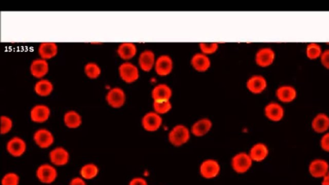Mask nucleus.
<instances>
[{
  "label": "nucleus",
  "mask_w": 329,
  "mask_h": 185,
  "mask_svg": "<svg viewBox=\"0 0 329 185\" xmlns=\"http://www.w3.org/2000/svg\"><path fill=\"white\" fill-rule=\"evenodd\" d=\"M173 91L171 87L166 84H159L154 87L152 91V97L154 101H170Z\"/></svg>",
  "instance_id": "412c9836"
},
{
  "label": "nucleus",
  "mask_w": 329,
  "mask_h": 185,
  "mask_svg": "<svg viewBox=\"0 0 329 185\" xmlns=\"http://www.w3.org/2000/svg\"><path fill=\"white\" fill-rule=\"evenodd\" d=\"M191 64L196 71L204 72L210 68L211 62L206 55L196 54L192 58Z\"/></svg>",
  "instance_id": "b1692460"
},
{
  "label": "nucleus",
  "mask_w": 329,
  "mask_h": 185,
  "mask_svg": "<svg viewBox=\"0 0 329 185\" xmlns=\"http://www.w3.org/2000/svg\"><path fill=\"white\" fill-rule=\"evenodd\" d=\"M30 72L35 78L42 79L48 74L49 64L48 62L43 59L39 58L34 60L30 66Z\"/></svg>",
  "instance_id": "ddd939ff"
},
{
  "label": "nucleus",
  "mask_w": 329,
  "mask_h": 185,
  "mask_svg": "<svg viewBox=\"0 0 329 185\" xmlns=\"http://www.w3.org/2000/svg\"><path fill=\"white\" fill-rule=\"evenodd\" d=\"M120 77L127 84H132L139 79V73L138 67L130 62H125L119 67Z\"/></svg>",
  "instance_id": "20e7f679"
},
{
  "label": "nucleus",
  "mask_w": 329,
  "mask_h": 185,
  "mask_svg": "<svg viewBox=\"0 0 329 185\" xmlns=\"http://www.w3.org/2000/svg\"><path fill=\"white\" fill-rule=\"evenodd\" d=\"M220 165L215 159H206L201 164L200 173L206 179H213L220 172Z\"/></svg>",
  "instance_id": "f8f14e48"
},
{
  "label": "nucleus",
  "mask_w": 329,
  "mask_h": 185,
  "mask_svg": "<svg viewBox=\"0 0 329 185\" xmlns=\"http://www.w3.org/2000/svg\"><path fill=\"white\" fill-rule=\"evenodd\" d=\"M13 123L11 118L7 116L1 117V133L6 134L11 131Z\"/></svg>",
  "instance_id": "473e14b6"
},
{
  "label": "nucleus",
  "mask_w": 329,
  "mask_h": 185,
  "mask_svg": "<svg viewBox=\"0 0 329 185\" xmlns=\"http://www.w3.org/2000/svg\"><path fill=\"white\" fill-rule=\"evenodd\" d=\"M57 173L56 169L50 165L45 164L40 166L37 171V176L44 183H51L56 179Z\"/></svg>",
  "instance_id": "a211bd4d"
},
{
  "label": "nucleus",
  "mask_w": 329,
  "mask_h": 185,
  "mask_svg": "<svg viewBox=\"0 0 329 185\" xmlns=\"http://www.w3.org/2000/svg\"><path fill=\"white\" fill-rule=\"evenodd\" d=\"M213 127V122L208 119L199 120L192 127L191 132L194 136H203L208 133Z\"/></svg>",
  "instance_id": "393cba45"
},
{
  "label": "nucleus",
  "mask_w": 329,
  "mask_h": 185,
  "mask_svg": "<svg viewBox=\"0 0 329 185\" xmlns=\"http://www.w3.org/2000/svg\"><path fill=\"white\" fill-rule=\"evenodd\" d=\"M51 114V109L46 105L37 104L31 109V119L36 123H43L48 121Z\"/></svg>",
  "instance_id": "4468645a"
},
{
  "label": "nucleus",
  "mask_w": 329,
  "mask_h": 185,
  "mask_svg": "<svg viewBox=\"0 0 329 185\" xmlns=\"http://www.w3.org/2000/svg\"><path fill=\"white\" fill-rule=\"evenodd\" d=\"M219 46L216 42H210V43H201L200 49L203 54L210 55L216 53L218 51Z\"/></svg>",
  "instance_id": "72a5a7b5"
},
{
  "label": "nucleus",
  "mask_w": 329,
  "mask_h": 185,
  "mask_svg": "<svg viewBox=\"0 0 329 185\" xmlns=\"http://www.w3.org/2000/svg\"><path fill=\"white\" fill-rule=\"evenodd\" d=\"M154 67H155L156 74L159 76H168L173 71V60L168 56H161L156 60Z\"/></svg>",
  "instance_id": "dca6fc26"
},
{
  "label": "nucleus",
  "mask_w": 329,
  "mask_h": 185,
  "mask_svg": "<svg viewBox=\"0 0 329 185\" xmlns=\"http://www.w3.org/2000/svg\"><path fill=\"white\" fill-rule=\"evenodd\" d=\"M137 54V47L132 42H123L118 47L117 54L120 58L128 61L135 57Z\"/></svg>",
  "instance_id": "5701e85b"
},
{
  "label": "nucleus",
  "mask_w": 329,
  "mask_h": 185,
  "mask_svg": "<svg viewBox=\"0 0 329 185\" xmlns=\"http://www.w3.org/2000/svg\"><path fill=\"white\" fill-rule=\"evenodd\" d=\"M36 144L41 148L46 149L51 147L54 142L53 134L49 130L41 129L37 130L34 135Z\"/></svg>",
  "instance_id": "2eb2a0df"
},
{
  "label": "nucleus",
  "mask_w": 329,
  "mask_h": 185,
  "mask_svg": "<svg viewBox=\"0 0 329 185\" xmlns=\"http://www.w3.org/2000/svg\"><path fill=\"white\" fill-rule=\"evenodd\" d=\"M323 50L322 46L318 42H310L307 44L305 48L306 58L310 61H317L320 59Z\"/></svg>",
  "instance_id": "bb28decb"
},
{
  "label": "nucleus",
  "mask_w": 329,
  "mask_h": 185,
  "mask_svg": "<svg viewBox=\"0 0 329 185\" xmlns=\"http://www.w3.org/2000/svg\"><path fill=\"white\" fill-rule=\"evenodd\" d=\"M54 90V85L48 79H42L37 81L34 86V91L40 97H48Z\"/></svg>",
  "instance_id": "cd10ccee"
},
{
  "label": "nucleus",
  "mask_w": 329,
  "mask_h": 185,
  "mask_svg": "<svg viewBox=\"0 0 329 185\" xmlns=\"http://www.w3.org/2000/svg\"><path fill=\"white\" fill-rule=\"evenodd\" d=\"M298 91L293 85L285 84L277 87L275 90V97L281 104H290L297 99Z\"/></svg>",
  "instance_id": "f257e3e1"
},
{
  "label": "nucleus",
  "mask_w": 329,
  "mask_h": 185,
  "mask_svg": "<svg viewBox=\"0 0 329 185\" xmlns=\"http://www.w3.org/2000/svg\"><path fill=\"white\" fill-rule=\"evenodd\" d=\"M50 157L52 163L57 166H63L68 163L69 154L68 151L63 147H57L52 150L50 154Z\"/></svg>",
  "instance_id": "a878e982"
},
{
  "label": "nucleus",
  "mask_w": 329,
  "mask_h": 185,
  "mask_svg": "<svg viewBox=\"0 0 329 185\" xmlns=\"http://www.w3.org/2000/svg\"><path fill=\"white\" fill-rule=\"evenodd\" d=\"M270 154L268 146L264 143H257L251 147L250 155L253 161L262 162L264 161Z\"/></svg>",
  "instance_id": "6ab92c4d"
},
{
  "label": "nucleus",
  "mask_w": 329,
  "mask_h": 185,
  "mask_svg": "<svg viewBox=\"0 0 329 185\" xmlns=\"http://www.w3.org/2000/svg\"><path fill=\"white\" fill-rule=\"evenodd\" d=\"M253 160L249 154L241 152L233 157L231 165L233 169L239 174L245 173L252 166Z\"/></svg>",
  "instance_id": "1a4fd4ad"
},
{
  "label": "nucleus",
  "mask_w": 329,
  "mask_h": 185,
  "mask_svg": "<svg viewBox=\"0 0 329 185\" xmlns=\"http://www.w3.org/2000/svg\"><path fill=\"white\" fill-rule=\"evenodd\" d=\"M107 103L114 109L121 108L126 103V92L120 87H114L107 92Z\"/></svg>",
  "instance_id": "0eeeda50"
},
{
  "label": "nucleus",
  "mask_w": 329,
  "mask_h": 185,
  "mask_svg": "<svg viewBox=\"0 0 329 185\" xmlns=\"http://www.w3.org/2000/svg\"><path fill=\"white\" fill-rule=\"evenodd\" d=\"M129 185H148L145 179L141 177H136L131 180Z\"/></svg>",
  "instance_id": "4c0bfd02"
},
{
  "label": "nucleus",
  "mask_w": 329,
  "mask_h": 185,
  "mask_svg": "<svg viewBox=\"0 0 329 185\" xmlns=\"http://www.w3.org/2000/svg\"><path fill=\"white\" fill-rule=\"evenodd\" d=\"M70 185H86V184L82 179L76 177L72 180Z\"/></svg>",
  "instance_id": "58836bf2"
},
{
  "label": "nucleus",
  "mask_w": 329,
  "mask_h": 185,
  "mask_svg": "<svg viewBox=\"0 0 329 185\" xmlns=\"http://www.w3.org/2000/svg\"><path fill=\"white\" fill-rule=\"evenodd\" d=\"M172 104L170 101H154L153 107L154 112L159 114L168 113L172 109Z\"/></svg>",
  "instance_id": "2f4dec72"
},
{
  "label": "nucleus",
  "mask_w": 329,
  "mask_h": 185,
  "mask_svg": "<svg viewBox=\"0 0 329 185\" xmlns=\"http://www.w3.org/2000/svg\"><path fill=\"white\" fill-rule=\"evenodd\" d=\"M189 129L183 125H178L169 132V140L172 145L179 147L186 144L190 139Z\"/></svg>",
  "instance_id": "7ed1b4c3"
},
{
  "label": "nucleus",
  "mask_w": 329,
  "mask_h": 185,
  "mask_svg": "<svg viewBox=\"0 0 329 185\" xmlns=\"http://www.w3.org/2000/svg\"><path fill=\"white\" fill-rule=\"evenodd\" d=\"M139 66L142 71L149 72L155 66V55L151 51L142 52L138 59Z\"/></svg>",
  "instance_id": "aec40b11"
},
{
  "label": "nucleus",
  "mask_w": 329,
  "mask_h": 185,
  "mask_svg": "<svg viewBox=\"0 0 329 185\" xmlns=\"http://www.w3.org/2000/svg\"><path fill=\"white\" fill-rule=\"evenodd\" d=\"M38 53L41 58L46 61L53 59L58 53V46L55 42H43L39 46Z\"/></svg>",
  "instance_id": "4be33fe9"
},
{
  "label": "nucleus",
  "mask_w": 329,
  "mask_h": 185,
  "mask_svg": "<svg viewBox=\"0 0 329 185\" xmlns=\"http://www.w3.org/2000/svg\"><path fill=\"white\" fill-rule=\"evenodd\" d=\"M99 173V169L96 165H86L81 170V174L82 177L86 179H91L96 177Z\"/></svg>",
  "instance_id": "7c9ffc66"
},
{
  "label": "nucleus",
  "mask_w": 329,
  "mask_h": 185,
  "mask_svg": "<svg viewBox=\"0 0 329 185\" xmlns=\"http://www.w3.org/2000/svg\"><path fill=\"white\" fill-rule=\"evenodd\" d=\"M163 120L156 112H149L144 115L142 124L144 129L149 132L156 131L161 127Z\"/></svg>",
  "instance_id": "9d476101"
},
{
  "label": "nucleus",
  "mask_w": 329,
  "mask_h": 185,
  "mask_svg": "<svg viewBox=\"0 0 329 185\" xmlns=\"http://www.w3.org/2000/svg\"><path fill=\"white\" fill-rule=\"evenodd\" d=\"M64 122L69 129H77L81 126L82 117L76 111H67L64 116Z\"/></svg>",
  "instance_id": "c85d7f7f"
},
{
  "label": "nucleus",
  "mask_w": 329,
  "mask_h": 185,
  "mask_svg": "<svg viewBox=\"0 0 329 185\" xmlns=\"http://www.w3.org/2000/svg\"><path fill=\"white\" fill-rule=\"evenodd\" d=\"M321 185H329V171L321 179Z\"/></svg>",
  "instance_id": "ea45409f"
},
{
  "label": "nucleus",
  "mask_w": 329,
  "mask_h": 185,
  "mask_svg": "<svg viewBox=\"0 0 329 185\" xmlns=\"http://www.w3.org/2000/svg\"><path fill=\"white\" fill-rule=\"evenodd\" d=\"M319 146L323 152L329 153V131L321 135Z\"/></svg>",
  "instance_id": "c9c22d12"
},
{
  "label": "nucleus",
  "mask_w": 329,
  "mask_h": 185,
  "mask_svg": "<svg viewBox=\"0 0 329 185\" xmlns=\"http://www.w3.org/2000/svg\"><path fill=\"white\" fill-rule=\"evenodd\" d=\"M311 129L317 134H323L329 131V115L319 112L313 117L311 122Z\"/></svg>",
  "instance_id": "6e6552de"
},
{
  "label": "nucleus",
  "mask_w": 329,
  "mask_h": 185,
  "mask_svg": "<svg viewBox=\"0 0 329 185\" xmlns=\"http://www.w3.org/2000/svg\"><path fill=\"white\" fill-rule=\"evenodd\" d=\"M84 73L88 78L94 80L101 76L102 71L101 67L96 62H89L84 66Z\"/></svg>",
  "instance_id": "c756f323"
},
{
  "label": "nucleus",
  "mask_w": 329,
  "mask_h": 185,
  "mask_svg": "<svg viewBox=\"0 0 329 185\" xmlns=\"http://www.w3.org/2000/svg\"><path fill=\"white\" fill-rule=\"evenodd\" d=\"M7 149L12 156L19 157L26 151L27 144L21 137H14L7 143Z\"/></svg>",
  "instance_id": "f3484780"
},
{
  "label": "nucleus",
  "mask_w": 329,
  "mask_h": 185,
  "mask_svg": "<svg viewBox=\"0 0 329 185\" xmlns=\"http://www.w3.org/2000/svg\"><path fill=\"white\" fill-rule=\"evenodd\" d=\"M320 61L321 66L326 71H329V48L323 50V53L321 54Z\"/></svg>",
  "instance_id": "e433bc0d"
},
{
  "label": "nucleus",
  "mask_w": 329,
  "mask_h": 185,
  "mask_svg": "<svg viewBox=\"0 0 329 185\" xmlns=\"http://www.w3.org/2000/svg\"><path fill=\"white\" fill-rule=\"evenodd\" d=\"M264 112L266 119L273 122L283 121L286 115L283 104L278 101H272L267 104L264 107Z\"/></svg>",
  "instance_id": "f03ea898"
},
{
  "label": "nucleus",
  "mask_w": 329,
  "mask_h": 185,
  "mask_svg": "<svg viewBox=\"0 0 329 185\" xmlns=\"http://www.w3.org/2000/svg\"><path fill=\"white\" fill-rule=\"evenodd\" d=\"M276 54L270 47H264L259 49L255 55V62L257 66L263 68L272 66L275 62Z\"/></svg>",
  "instance_id": "39448f33"
},
{
  "label": "nucleus",
  "mask_w": 329,
  "mask_h": 185,
  "mask_svg": "<svg viewBox=\"0 0 329 185\" xmlns=\"http://www.w3.org/2000/svg\"><path fill=\"white\" fill-rule=\"evenodd\" d=\"M268 81L265 77L261 75H255L251 77L247 82V88L253 94H263L268 87Z\"/></svg>",
  "instance_id": "9b49d317"
},
{
  "label": "nucleus",
  "mask_w": 329,
  "mask_h": 185,
  "mask_svg": "<svg viewBox=\"0 0 329 185\" xmlns=\"http://www.w3.org/2000/svg\"><path fill=\"white\" fill-rule=\"evenodd\" d=\"M19 177L16 174L9 173L4 177L2 185H18Z\"/></svg>",
  "instance_id": "f704fd0d"
},
{
  "label": "nucleus",
  "mask_w": 329,
  "mask_h": 185,
  "mask_svg": "<svg viewBox=\"0 0 329 185\" xmlns=\"http://www.w3.org/2000/svg\"><path fill=\"white\" fill-rule=\"evenodd\" d=\"M329 171V163L323 158H315L309 164L308 172L315 179H321Z\"/></svg>",
  "instance_id": "423d86ee"
}]
</instances>
